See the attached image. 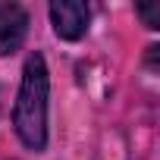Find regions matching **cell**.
Returning <instances> with one entry per match:
<instances>
[{
    "label": "cell",
    "mask_w": 160,
    "mask_h": 160,
    "mask_svg": "<svg viewBox=\"0 0 160 160\" xmlns=\"http://www.w3.org/2000/svg\"><path fill=\"white\" fill-rule=\"evenodd\" d=\"M47 94H50V78L47 63L41 53H32L22 69V85L13 107V129L19 141L32 151H41L47 144Z\"/></svg>",
    "instance_id": "cell-1"
},
{
    "label": "cell",
    "mask_w": 160,
    "mask_h": 160,
    "mask_svg": "<svg viewBox=\"0 0 160 160\" xmlns=\"http://www.w3.org/2000/svg\"><path fill=\"white\" fill-rule=\"evenodd\" d=\"M88 19H91V10L82 0H57L50 3V22H53V32L66 41H75L88 32Z\"/></svg>",
    "instance_id": "cell-2"
},
{
    "label": "cell",
    "mask_w": 160,
    "mask_h": 160,
    "mask_svg": "<svg viewBox=\"0 0 160 160\" xmlns=\"http://www.w3.org/2000/svg\"><path fill=\"white\" fill-rule=\"evenodd\" d=\"M28 32V16L19 3H0V53L19 50Z\"/></svg>",
    "instance_id": "cell-3"
},
{
    "label": "cell",
    "mask_w": 160,
    "mask_h": 160,
    "mask_svg": "<svg viewBox=\"0 0 160 160\" xmlns=\"http://www.w3.org/2000/svg\"><path fill=\"white\" fill-rule=\"evenodd\" d=\"M135 10H138V16L144 19L148 28H160V3H138Z\"/></svg>",
    "instance_id": "cell-4"
}]
</instances>
